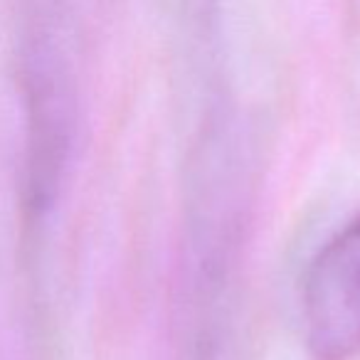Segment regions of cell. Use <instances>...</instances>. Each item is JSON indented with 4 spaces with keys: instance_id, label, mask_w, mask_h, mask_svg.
Here are the masks:
<instances>
[{
    "instance_id": "1",
    "label": "cell",
    "mask_w": 360,
    "mask_h": 360,
    "mask_svg": "<svg viewBox=\"0 0 360 360\" xmlns=\"http://www.w3.org/2000/svg\"><path fill=\"white\" fill-rule=\"evenodd\" d=\"M25 139H22V212L40 227L65 188L75 150L79 99L57 0H22L18 32Z\"/></svg>"
},
{
    "instance_id": "2",
    "label": "cell",
    "mask_w": 360,
    "mask_h": 360,
    "mask_svg": "<svg viewBox=\"0 0 360 360\" xmlns=\"http://www.w3.org/2000/svg\"><path fill=\"white\" fill-rule=\"evenodd\" d=\"M306 348L316 360L360 355V217L311 257L301 289Z\"/></svg>"
}]
</instances>
